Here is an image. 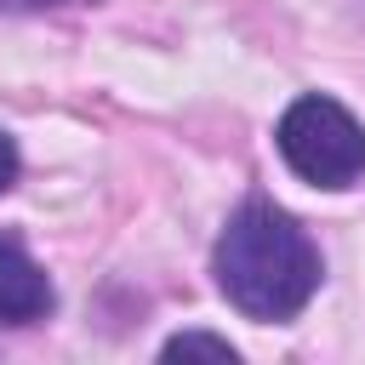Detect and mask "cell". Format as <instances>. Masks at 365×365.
I'll list each match as a JSON object with an SVG mask.
<instances>
[{
  "label": "cell",
  "mask_w": 365,
  "mask_h": 365,
  "mask_svg": "<svg viewBox=\"0 0 365 365\" xmlns=\"http://www.w3.org/2000/svg\"><path fill=\"white\" fill-rule=\"evenodd\" d=\"M211 274H217V291L245 319L285 325L314 302L325 268H319V245L291 211H279L274 200H245L217 234Z\"/></svg>",
  "instance_id": "obj_1"
},
{
  "label": "cell",
  "mask_w": 365,
  "mask_h": 365,
  "mask_svg": "<svg viewBox=\"0 0 365 365\" xmlns=\"http://www.w3.org/2000/svg\"><path fill=\"white\" fill-rule=\"evenodd\" d=\"M182 354H211V359H228V365L240 359L228 336H205V331H182V336L165 342V359H182Z\"/></svg>",
  "instance_id": "obj_4"
},
{
  "label": "cell",
  "mask_w": 365,
  "mask_h": 365,
  "mask_svg": "<svg viewBox=\"0 0 365 365\" xmlns=\"http://www.w3.org/2000/svg\"><path fill=\"white\" fill-rule=\"evenodd\" d=\"M57 6H86V0H0L6 17H40V11H57Z\"/></svg>",
  "instance_id": "obj_5"
},
{
  "label": "cell",
  "mask_w": 365,
  "mask_h": 365,
  "mask_svg": "<svg viewBox=\"0 0 365 365\" xmlns=\"http://www.w3.org/2000/svg\"><path fill=\"white\" fill-rule=\"evenodd\" d=\"M17 165H23V160H17V143H11L6 131H0V194H6L11 182H17Z\"/></svg>",
  "instance_id": "obj_6"
},
{
  "label": "cell",
  "mask_w": 365,
  "mask_h": 365,
  "mask_svg": "<svg viewBox=\"0 0 365 365\" xmlns=\"http://www.w3.org/2000/svg\"><path fill=\"white\" fill-rule=\"evenodd\" d=\"M274 148L314 188H354L365 177V125L325 91H308L279 114Z\"/></svg>",
  "instance_id": "obj_2"
},
{
  "label": "cell",
  "mask_w": 365,
  "mask_h": 365,
  "mask_svg": "<svg viewBox=\"0 0 365 365\" xmlns=\"http://www.w3.org/2000/svg\"><path fill=\"white\" fill-rule=\"evenodd\" d=\"M57 308V291L46 279V268L0 234V325H34Z\"/></svg>",
  "instance_id": "obj_3"
}]
</instances>
